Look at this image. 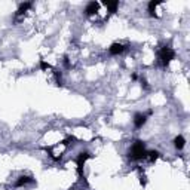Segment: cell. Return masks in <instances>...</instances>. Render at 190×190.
I'll use <instances>...</instances> for the list:
<instances>
[{"mask_svg": "<svg viewBox=\"0 0 190 190\" xmlns=\"http://www.w3.org/2000/svg\"><path fill=\"white\" fill-rule=\"evenodd\" d=\"M129 156H131V159H141V157H146V156H147V152L144 150V144H143L141 141H137V143L131 147Z\"/></svg>", "mask_w": 190, "mask_h": 190, "instance_id": "6da1fadb", "label": "cell"}, {"mask_svg": "<svg viewBox=\"0 0 190 190\" xmlns=\"http://www.w3.org/2000/svg\"><path fill=\"white\" fill-rule=\"evenodd\" d=\"M172 58H174V52L171 51V48L165 46V48L162 49V54H160V59L163 61V64H168V62H169Z\"/></svg>", "mask_w": 190, "mask_h": 190, "instance_id": "7a4b0ae2", "label": "cell"}, {"mask_svg": "<svg viewBox=\"0 0 190 190\" xmlns=\"http://www.w3.org/2000/svg\"><path fill=\"white\" fill-rule=\"evenodd\" d=\"M97 9H98V3H94V2H92V3L88 5V8H86L85 12H86L88 15H91V14H94V12H97Z\"/></svg>", "mask_w": 190, "mask_h": 190, "instance_id": "3957f363", "label": "cell"}, {"mask_svg": "<svg viewBox=\"0 0 190 190\" xmlns=\"http://www.w3.org/2000/svg\"><path fill=\"white\" fill-rule=\"evenodd\" d=\"M122 51H123V46L119 45V43H115V45L110 48V52H112V54H120Z\"/></svg>", "mask_w": 190, "mask_h": 190, "instance_id": "277c9868", "label": "cell"}, {"mask_svg": "<svg viewBox=\"0 0 190 190\" xmlns=\"http://www.w3.org/2000/svg\"><path fill=\"white\" fill-rule=\"evenodd\" d=\"M174 146L177 147V149H183L184 147V138L180 135V137H177L175 140H174Z\"/></svg>", "mask_w": 190, "mask_h": 190, "instance_id": "5b68a950", "label": "cell"}, {"mask_svg": "<svg viewBox=\"0 0 190 190\" xmlns=\"http://www.w3.org/2000/svg\"><path fill=\"white\" fill-rule=\"evenodd\" d=\"M144 122H146V116L144 115H137L135 116V125L137 126H141Z\"/></svg>", "mask_w": 190, "mask_h": 190, "instance_id": "8992f818", "label": "cell"}]
</instances>
